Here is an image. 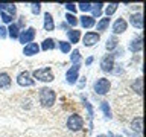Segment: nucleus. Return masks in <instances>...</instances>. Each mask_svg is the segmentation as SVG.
<instances>
[{
    "label": "nucleus",
    "instance_id": "obj_13",
    "mask_svg": "<svg viewBox=\"0 0 146 137\" xmlns=\"http://www.w3.org/2000/svg\"><path fill=\"white\" fill-rule=\"evenodd\" d=\"M110 23H111V18L110 17H100L98 20V23L94 25L96 32H98V34H102V32L108 31L110 29Z\"/></svg>",
    "mask_w": 146,
    "mask_h": 137
},
{
    "label": "nucleus",
    "instance_id": "obj_30",
    "mask_svg": "<svg viewBox=\"0 0 146 137\" xmlns=\"http://www.w3.org/2000/svg\"><path fill=\"white\" fill-rule=\"evenodd\" d=\"M81 100H82V104H84V107L87 110V113H88V117H90V120H93V116H94V110L93 107H91V104L88 102V99L84 98V96H81Z\"/></svg>",
    "mask_w": 146,
    "mask_h": 137
},
{
    "label": "nucleus",
    "instance_id": "obj_4",
    "mask_svg": "<svg viewBox=\"0 0 146 137\" xmlns=\"http://www.w3.org/2000/svg\"><path fill=\"white\" fill-rule=\"evenodd\" d=\"M111 90V81L108 78H98L94 82H93V91L96 94H107L108 91Z\"/></svg>",
    "mask_w": 146,
    "mask_h": 137
},
{
    "label": "nucleus",
    "instance_id": "obj_38",
    "mask_svg": "<svg viewBox=\"0 0 146 137\" xmlns=\"http://www.w3.org/2000/svg\"><path fill=\"white\" fill-rule=\"evenodd\" d=\"M25 25H26V18H25V15H20V20H18V23H17V26H18V29H23L25 27Z\"/></svg>",
    "mask_w": 146,
    "mask_h": 137
},
{
    "label": "nucleus",
    "instance_id": "obj_22",
    "mask_svg": "<svg viewBox=\"0 0 146 137\" xmlns=\"http://www.w3.org/2000/svg\"><path fill=\"white\" fill-rule=\"evenodd\" d=\"M8 29V37L11 40H18V35H20V29H18L17 23H11V25L6 26Z\"/></svg>",
    "mask_w": 146,
    "mask_h": 137
},
{
    "label": "nucleus",
    "instance_id": "obj_27",
    "mask_svg": "<svg viewBox=\"0 0 146 137\" xmlns=\"http://www.w3.org/2000/svg\"><path fill=\"white\" fill-rule=\"evenodd\" d=\"M100 111L104 113V117L105 119H113V111L111 108H110V104L108 102H100Z\"/></svg>",
    "mask_w": 146,
    "mask_h": 137
},
{
    "label": "nucleus",
    "instance_id": "obj_3",
    "mask_svg": "<svg viewBox=\"0 0 146 137\" xmlns=\"http://www.w3.org/2000/svg\"><path fill=\"white\" fill-rule=\"evenodd\" d=\"M66 126H67V130H68V131L78 132V131H81V130H82V126H84V119H82L81 114L72 113L70 116L67 117V120H66Z\"/></svg>",
    "mask_w": 146,
    "mask_h": 137
},
{
    "label": "nucleus",
    "instance_id": "obj_37",
    "mask_svg": "<svg viewBox=\"0 0 146 137\" xmlns=\"http://www.w3.org/2000/svg\"><path fill=\"white\" fill-rule=\"evenodd\" d=\"M8 37V29H6V26H0V38L5 40Z\"/></svg>",
    "mask_w": 146,
    "mask_h": 137
},
{
    "label": "nucleus",
    "instance_id": "obj_20",
    "mask_svg": "<svg viewBox=\"0 0 146 137\" xmlns=\"http://www.w3.org/2000/svg\"><path fill=\"white\" fill-rule=\"evenodd\" d=\"M0 12H5V14H9V15L15 17L17 6L14 3H0Z\"/></svg>",
    "mask_w": 146,
    "mask_h": 137
},
{
    "label": "nucleus",
    "instance_id": "obj_10",
    "mask_svg": "<svg viewBox=\"0 0 146 137\" xmlns=\"http://www.w3.org/2000/svg\"><path fill=\"white\" fill-rule=\"evenodd\" d=\"M128 29V21L125 20V18H122V17H119L114 20V23L111 25V32H113V35L116 37L119 34H123V32H126Z\"/></svg>",
    "mask_w": 146,
    "mask_h": 137
},
{
    "label": "nucleus",
    "instance_id": "obj_18",
    "mask_svg": "<svg viewBox=\"0 0 146 137\" xmlns=\"http://www.w3.org/2000/svg\"><path fill=\"white\" fill-rule=\"evenodd\" d=\"M12 84V78L6 72H0V90H6Z\"/></svg>",
    "mask_w": 146,
    "mask_h": 137
},
{
    "label": "nucleus",
    "instance_id": "obj_14",
    "mask_svg": "<svg viewBox=\"0 0 146 137\" xmlns=\"http://www.w3.org/2000/svg\"><path fill=\"white\" fill-rule=\"evenodd\" d=\"M40 52V44L38 43H29V44H26L25 47H23V55L25 57H35V55H38Z\"/></svg>",
    "mask_w": 146,
    "mask_h": 137
},
{
    "label": "nucleus",
    "instance_id": "obj_1",
    "mask_svg": "<svg viewBox=\"0 0 146 137\" xmlns=\"http://www.w3.org/2000/svg\"><path fill=\"white\" fill-rule=\"evenodd\" d=\"M38 102L41 104V107L44 108H52L55 102H56V93H55L53 88H49V87H43L38 91Z\"/></svg>",
    "mask_w": 146,
    "mask_h": 137
},
{
    "label": "nucleus",
    "instance_id": "obj_28",
    "mask_svg": "<svg viewBox=\"0 0 146 137\" xmlns=\"http://www.w3.org/2000/svg\"><path fill=\"white\" fill-rule=\"evenodd\" d=\"M132 91H135V94H141V91H143V81H141V78H137V79H134V82H132L131 85Z\"/></svg>",
    "mask_w": 146,
    "mask_h": 137
},
{
    "label": "nucleus",
    "instance_id": "obj_23",
    "mask_svg": "<svg viewBox=\"0 0 146 137\" xmlns=\"http://www.w3.org/2000/svg\"><path fill=\"white\" fill-rule=\"evenodd\" d=\"M119 40H117V37H114V35H111L110 38L107 40V44H105V49L108 50V53H111L113 50H116L117 47H119Z\"/></svg>",
    "mask_w": 146,
    "mask_h": 137
},
{
    "label": "nucleus",
    "instance_id": "obj_40",
    "mask_svg": "<svg viewBox=\"0 0 146 137\" xmlns=\"http://www.w3.org/2000/svg\"><path fill=\"white\" fill-rule=\"evenodd\" d=\"M59 29H66V32H67L68 29H70V27H68V25H67L66 21H62L61 25H59Z\"/></svg>",
    "mask_w": 146,
    "mask_h": 137
},
{
    "label": "nucleus",
    "instance_id": "obj_32",
    "mask_svg": "<svg viewBox=\"0 0 146 137\" xmlns=\"http://www.w3.org/2000/svg\"><path fill=\"white\" fill-rule=\"evenodd\" d=\"M0 21H3L5 25H11V23H14V17L9 15V14L0 12Z\"/></svg>",
    "mask_w": 146,
    "mask_h": 137
},
{
    "label": "nucleus",
    "instance_id": "obj_17",
    "mask_svg": "<svg viewBox=\"0 0 146 137\" xmlns=\"http://www.w3.org/2000/svg\"><path fill=\"white\" fill-rule=\"evenodd\" d=\"M43 27L44 31L52 32L55 31V21H53V15L50 12H44V18H43Z\"/></svg>",
    "mask_w": 146,
    "mask_h": 137
},
{
    "label": "nucleus",
    "instance_id": "obj_26",
    "mask_svg": "<svg viewBox=\"0 0 146 137\" xmlns=\"http://www.w3.org/2000/svg\"><path fill=\"white\" fill-rule=\"evenodd\" d=\"M119 6H120L119 3H108V5H105V6H104L105 17H111L113 14H114V12H116L117 9H119Z\"/></svg>",
    "mask_w": 146,
    "mask_h": 137
},
{
    "label": "nucleus",
    "instance_id": "obj_9",
    "mask_svg": "<svg viewBox=\"0 0 146 137\" xmlns=\"http://www.w3.org/2000/svg\"><path fill=\"white\" fill-rule=\"evenodd\" d=\"M15 79H17V84L20 85V87H32V85H35L34 78H32L31 72H27V70L20 72V73L17 75Z\"/></svg>",
    "mask_w": 146,
    "mask_h": 137
},
{
    "label": "nucleus",
    "instance_id": "obj_21",
    "mask_svg": "<svg viewBox=\"0 0 146 137\" xmlns=\"http://www.w3.org/2000/svg\"><path fill=\"white\" fill-rule=\"evenodd\" d=\"M104 6H105L104 3H93V6H91V11H90V12H91V17H93L94 20H96V18H100V17H102Z\"/></svg>",
    "mask_w": 146,
    "mask_h": 137
},
{
    "label": "nucleus",
    "instance_id": "obj_39",
    "mask_svg": "<svg viewBox=\"0 0 146 137\" xmlns=\"http://www.w3.org/2000/svg\"><path fill=\"white\" fill-rule=\"evenodd\" d=\"M78 81H79V82H78V87H79V88H82V87L85 85V82H87V79H85V78H79Z\"/></svg>",
    "mask_w": 146,
    "mask_h": 137
},
{
    "label": "nucleus",
    "instance_id": "obj_25",
    "mask_svg": "<svg viewBox=\"0 0 146 137\" xmlns=\"http://www.w3.org/2000/svg\"><path fill=\"white\" fill-rule=\"evenodd\" d=\"M56 47L59 49L61 53H70L72 52V44L66 40H61V41H56Z\"/></svg>",
    "mask_w": 146,
    "mask_h": 137
},
{
    "label": "nucleus",
    "instance_id": "obj_29",
    "mask_svg": "<svg viewBox=\"0 0 146 137\" xmlns=\"http://www.w3.org/2000/svg\"><path fill=\"white\" fill-rule=\"evenodd\" d=\"M66 23L68 26H72V29H76V26L79 25V21H78V17L73 15V14H66Z\"/></svg>",
    "mask_w": 146,
    "mask_h": 137
},
{
    "label": "nucleus",
    "instance_id": "obj_36",
    "mask_svg": "<svg viewBox=\"0 0 146 137\" xmlns=\"http://www.w3.org/2000/svg\"><path fill=\"white\" fill-rule=\"evenodd\" d=\"M123 52H125V50H123V47H120V46H119L116 50H113V52H111V55L114 57V59H116V58H119V57H123Z\"/></svg>",
    "mask_w": 146,
    "mask_h": 137
},
{
    "label": "nucleus",
    "instance_id": "obj_16",
    "mask_svg": "<svg viewBox=\"0 0 146 137\" xmlns=\"http://www.w3.org/2000/svg\"><path fill=\"white\" fill-rule=\"evenodd\" d=\"M81 38H82V34H81L79 29H68V31H67V41H68L70 44L79 43Z\"/></svg>",
    "mask_w": 146,
    "mask_h": 137
},
{
    "label": "nucleus",
    "instance_id": "obj_5",
    "mask_svg": "<svg viewBox=\"0 0 146 137\" xmlns=\"http://www.w3.org/2000/svg\"><path fill=\"white\" fill-rule=\"evenodd\" d=\"M35 37H36V31L35 27H26V29H21L20 31V35H18V41L26 46L29 43H34L35 41Z\"/></svg>",
    "mask_w": 146,
    "mask_h": 137
},
{
    "label": "nucleus",
    "instance_id": "obj_42",
    "mask_svg": "<svg viewBox=\"0 0 146 137\" xmlns=\"http://www.w3.org/2000/svg\"><path fill=\"white\" fill-rule=\"evenodd\" d=\"M107 137H122V136H119V134H113V132H110V134Z\"/></svg>",
    "mask_w": 146,
    "mask_h": 137
},
{
    "label": "nucleus",
    "instance_id": "obj_2",
    "mask_svg": "<svg viewBox=\"0 0 146 137\" xmlns=\"http://www.w3.org/2000/svg\"><path fill=\"white\" fill-rule=\"evenodd\" d=\"M34 81H40V82H52L55 81V75H53V70L50 67H41V68H36L31 73Z\"/></svg>",
    "mask_w": 146,
    "mask_h": 137
},
{
    "label": "nucleus",
    "instance_id": "obj_31",
    "mask_svg": "<svg viewBox=\"0 0 146 137\" xmlns=\"http://www.w3.org/2000/svg\"><path fill=\"white\" fill-rule=\"evenodd\" d=\"M81 52L78 49H75L73 52H70V61L72 64H81Z\"/></svg>",
    "mask_w": 146,
    "mask_h": 137
},
{
    "label": "nucleus",
    "instance_id": "obj_35",
    "mask_svg": "<svg viewBox=\"0 0 146 137\" xmlns=\"http://www.w3.org/2000/svg\"><path fill=\"white\" fill-rule=\"evenodd\" d=\"M31 11L34 15H38V14L41 12V3H32L31 5Z\"/></svg>",
    "mask_w": 146,
    "mask_h": 137
},
{
    "label": "nucleus",
    "instance_id": "obj_24",
    "mask_svg": "<svg viewBox=\"0 0 146 137\" xmlns=\"http://www.w3.org/2000/svg\"><path fill=\"white\" fill-rule=\"evenodd\" d=\"M56 47V40L53 38H46L43 43L40 46V50H44V52H47V50H53Z\"/></svg>",
    "mask_w": 146,
    "mask_h": 137
},
{
    "label": "nucleus",
    "instance_id": "obj_19",
    "mask_svg": "<svg viewBox=\"0 0 146 137\" xmlns=\"http://www.w3.org/2000/svg\"><path fill=\"white\" fill-rule=\"evenodd\" d=\"M131 130L137 132V136H141V130H143V119H141V116H137L132 119L131 122Z\"/></svg>",
    "mask_w": 146,
    "mask_h": 137
},
{
    "label": "nucleus",
    "instance_id": "obj_12",
    "mask_svg": "<svg viewBox=\"0 0 146 137\" xmlns=\"http://www.w3.org/2000/svg\"><path fill=\"white\" fill-rule=\"evenodd\" d=\"M128 49H129V52H132V53L141 52V49H143V38H141V35L135 37V38H132L131 43H129V46H128Z\"/></svg>",
    "mask_w": 146,
    "mask_h": 137
},
{
    "label": "nucleus",
    "instance_id": "obj_8",
    "mask_svg": "<svg viewBox=\"0 0 146 137\" xmlns=\"http://www.w3.org/2000/svg\"><path fill=\"white\" fill-rule=\"evenodd\" d=\"M79 70H81V64H73V66L66 72V81L67 84L75 85L78 79H79Z\"/></svg>",
    "mask_w": 146,
    "mask_h": 137
},
{
    "label": "nucleus",
    "instance_id": "obj_15",
    "mask_svg": "<svg viewBox=\"0 0 146 137\" xmlns=\"http://www.w3.org/2000/svg\"><path fill=\"white\" fill-rule=\"evenodd\" d=\"M78 21H79V25L84 27V29H91V27H94L96 25V20L91 15H87L84 14L82 17H78Z\"/></svg>",
    "mask_w": 146,
    "mask_h": 137
},
{
    "label": "nucleus",
    "instance_id": "obj_34",
    "mask_svg": "<svg viewBox=\"0 0 146 137\" xmlns=\"http://www.w3.org/2000/svg\"><path fill=\"white\" fill-rule=\"evenodd\" d=\"M64 8L67 9V12H68V14H73V15H75L76 11H78V8H76V5H75V3H66V5H64Z\"/></svg>",
    "mask_w": 146,
    "mask_h": 137
},
{
    "label": "nucleus",
    "instance_id": "obj_11",
    "mask_svg": "<svg viewBox=\"0 0 146 137\" xmlns=\"http://www.w3.org/2000/svg\"><path fill=\"white\" fill-rule=\"evenodd\" d=\"M129 25H131L132 27H135V29L141 31V29H143V14H141L140 11L131 14V17H129Z\"/></svg>",
    "mask_w": 146,
    "mask_h": 137
},
{
    "label": "nucleus",
    "instance_id": "obj_7",
    "mask_svg": "<svg viewBox=\"0 0 146 137\" xmlns=\"http://www.w3.org/2000/svg\"><path fill=\"white\" fill-rule=\"evenodd\" d=\"M81 40H82V44L85 47H93V46H96L100 41V34H98L96 31H88L82 35Z\"/></svg>",
    "mask_w": 146,
    "mask_h": 137
},
{
    "label": "nucleus",
    "instance_id": "obj_33",
    "mask_svg": "<svg viewBox=\"0 0 146 137\" xmlns=\"http://www.w3.org/2000/svg\"><path fill=\"white\" fill-rule=\"evenodd\" d=\"M91 6H93V3H78L76 5V8L79 9V11H82V12H90L91 11Z\"/></svg>",
    "mask_w": 146,
    "mask_h": 137
},
{
    "label": "nucleus",
    "instance_id": "obj_6",
    "mask_svg": "<svg viewBox=\"0 0 146 137\" xmlns=\"http://www.w3.org/2000/svg\"><path fill=\"white\" fill-rule=\"evenodd\" d=\"M99 66H100V70L105 72V73H113L114 70V66H116V59L111 53H107L100 58L99 61Z\"/></svg>",
    "mask_w": 146,
    "mask_h": 137
},
{
    "label": "nucleus",
    "instance_id": "obj_43",
    "mask_svg": "<svg viewBox=\"0 0 146 137\" xmlns=\"http://www.w3.org/2000/svg\"><path fill=\"white\" fill-rule=\"evenodd\" d=\"M98 137H107V136H105V134H99Z\"/></svg>",
    "mask_w": 146,
    "mask_h": 137
},
{
    "label": "nucleus",
    "instance_id": "obj_41",
    "mask_svg": "<svg viewBox=\"0 0 146 137\" xmlns=\"http://www.w3.org/2000/svg\"><path fill=\"white\" fill-rule=\"evenodd\" d=\"M93 61H94V58H93V57H88V58L85 59V66H90V64L93 63Z\"/></svg>",
    "mask_w": 146,
    "mask_h": 137
}]
</instances>
